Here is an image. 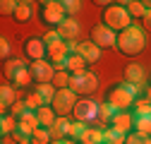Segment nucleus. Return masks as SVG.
I'll list each match as a JSON object with an SVG mask.
<instances>
[{"label": "nucleus", "instance_id": "1", "mask_svg": "<svg viewBox=\"0 0 151 144\" xmlns=\"http://www.w3.org/2000/svg\"><path fill=\"white\" fill-rule=\"evenodd\" d=\"M137 96V86H132V84H115L113 89H108V94H106V103L113 108L115 113H122V111H129V106H134V99Z\"/></svg>", "mask_w": 151, "mask_h": 144}, {"label": "nucleus", "instance_id": "2", "mask_svg": "<svg viewBox=\"0 0 151 144\" xmlns=\"http://www.w3.org/2000/svg\"><path fill=\"white\" fill-rule=\"evenodd\" d=\"M144 46H146V36L137 24H132L129 29L118 34V50L122 55H137L144 50Z\"/></svg>", "mask_w": 151, "mask_h": 144}, {"label": "nucleus", "instance_id": "3", "mask_svg": "<svg viewBox=\"0 0 151 144\" xmlns=\"http://www.w3.org/2000/svg\"><path fill=\"white\" fill-rule=\"evenodd\" d=\"M103 24L108 29H113V31L120 34V31H125V29L132 27V17L125 10V5H110V7L103 10Z\"/></svg>", "mask_w": 151, "mask_h": 144}, {"label": "nucleus", "instance_id": "4", "mask_svg": "<svg viewBox=\"0 0 151 144\" xmlns=\"http://www.w3.org/2000/svg\"><path fill=\"white\" fill-rule=\"evenodd\" d=\"M72 55V48H70V43L67 41H55V43H50L48 46V53H46V60L55 67V72H63L65 70V63H67V58Z\"/></svg>", "mask_w": 151, "mask_h": 144}, {"label": "nucleus", "instance_id": "5", "mask_svg": "<svg viewBox=\"0 0 151 144\" xmlns=\"http://www.w3.org/2000/svg\"><path fill=\"white\" fill-rule=\"evenodd\" d=\"M53 111L58 113V118H65L70 111H74V106H77V94L72 91V89H60V91H55V99H53Z\"/></svg>", "mask_w": 151, "mask_h": 144}, {"label": "nucleus", "instance_id": "6", "mask_svg": "<svg viewBox=\"0 0 151 144\" xmlns=\"http://www.w3.org/2000/svg\"><path fill=\"white\" fill-rule=\"evenodd\" d=\"M41 19L46 24H55V29H58L63 22H65V7L63 3H58V0H48V3H41Z\"/></svg>", "mask_w": 151, "mask_h": 144}, {"label": "nucleus", "instance_id": "7", "mask_svg": "<svg viewBox=\"0 0 151 144\" xmlns=\"http://www.w3.org/2000/svg\"><path fill=\"white\" fill-rule=\"evenodd\" d=\"M99 106L101 103H96L93 99H82V101H77V106H74V120H79V122H84V125H89V120H96L99 118Z\"/></svg>", "mask_w": 151, "mask_h": 144}, {"label": "nucleus", "instance_id": "8", "mask_svg": "<svg viewBox=\"0 0 151 144\" xmlns=\"http://www.w3.org/2000/svg\"><path fill=\"white\" fill-rule=\"evenodd\" d=\"M91 43H96L99 48H110V46H118V34L108 29L106 24H96L91 29Z\"/></svg>", "mask_w": 151, "mask_h": 144}, {"label": "nucleus", "instance_id": "9", "mask_svg": "<svg viewBox=\"0 0 151 144\" xmlns=\"http://www.w3.org/2000/svg\"><path fill=\"white\" fill-rule=\"evenodd\" d=\"M99 86V77L93 72H84V75H72L70 89L74 94H91L93 89Z\"/></svg>", "mask_w": 151, "mask_h": 144}, {"label": "nucleus", "instance_id": "10", "mask_svg": "<svg viewBox=\"0 0 151 144\" xmlns=\"http://www.w3.org/2000/svg\"><path fill=\"white\" fill-rule=\"evenodd\" d=\"M24 53H27V58L34 60V63L46 60L48 43H46L43 39H39V36H31V39H27V43H24Z\"/></svg>", "mask_w": 151, "mask_h": 144}, {"label": "nucleus", "instance_id": "11", "mask_svg": "<svg viewBox=\"0 0 151 144\" xmlns=\"http://www.w3.org/2000/svg\"><path fill=\"white\" fill-rule=\"evenodd\" d=\"M31 75H34V82L36 84H50L53 77H55V67L48 63V60H39V63H31Z\"/></svg>", "mask_w": 151, "mask_h": 144}, {"label": "nucleus", "instance_id": "12", "mask_svg": "<svg viewBox=\"0 0 151 144\" xmlns=\"http://www.w3.org/2000/svg\"><path fill=\"white\" fill-rule=\"evenodd\" d=\"M110 127L113 130H118L120 135H129V132H134V113H129V111H122V113H115L110 120Z\"/></svg>", "mask_w": 151, "mask_h": 144}, {"label": "nucleus", "instance_id": "13", "mask_svg": "<svg viewBox=\"0 0 151 144\" xmlns=\"http://www.w3.org/2000/svg\"><path fill=\"white\" fill-rule=\"evenodd\" d=\"M39 127H41V125H39V118H36L34 111H27L19 120H17V132H19L22 137H27V139H29L36 130H39Z\"/></svg>", "mask_w": 151, "mask_h": 144}, {"label": "nucleus", "instance_id": "14", "mask_svg": "<svg viewBox=\"0 0 151 144\" xmlns=\"http://www.w3.org/2000/svg\"><path fill=\"white\" fill-rule=\"evenodd\" d=\"M125 84H132V86H137V89L144 84V70L137 63H129L125 67Z\"/></svg>", "mask_w": 151, "mask_h": 144}, {"label": "nucleus", "instance_id": "15", "mask_svg": "<svg viewBox=\"0 0 151 144\" xmlns=\"http://www.w3.org/2000/svg\"><path fill=\"white\" fill-rule=\"evenodd\" d=\"M36 118H39V125L46 130H53V125L58 122V113L53 111V106H41L36 111Z\"/></svg>", "mask_w": 151, "mask_h": 144}, {"label": "nucleus", "instance_id": "16", "mask_svg": "<svg viewBox=\"0 0 151 144\" xmlns=\"http://www.w3.org/2000/svg\"><path fill=\"white\" fill-rule=\"evenodd\" d=\"M79 55L86 60V63H99L101 60V48L96 46V43H91V41H84V43H79Z\"/></svg>", "mask_w": 151, "mask_h": 144}, {"label": "nucleus", "instance_id": "17", "mask_svg": "<svg viewBox=\"0 0 151 144\" xmlns=\"http://www.w3.org/2000/svg\"><path fill=\"white\" fill-rule=\"evenodd\" d=\"M58 34L63 41H74V36L79 34V24L72 19V17H65V22L58 27Z\"/></svg>", "mask_w": 151, "mask_h": 144}, {"label": "nucleus", "instance_id": "18", "mask_svg": "<svg viewBox=\"0 0 151 144\" xmlns=\"http://www.w3.org/2000/svg\"><path fill=\"white\" fill-rule=\"evenodd\" d=\"M65 70L70 72V75H84L86 72V60L79 55V53H72V55L67 58V63H65Z\"/></svg>", "mask_w": 151, "mask_h": 144}, {"label": "nucleus", "instance_id": "19", "mask_svg": "<svg viewBox=\"0 0 151 144\" xmlns=\"http://www.w3.org/2000/svg\"><path fill=\"white\" fill-rule=\"evenodd\" d=\"M17 103V94H14V84H3L0 86V106L5 108H12Z\"/></svg>", "mask_w": 151, "mask_h": 144}, {"label": "nucleus", "instance_id": "20", "mask_svg": "<svg viewBox=\"0 0 151 144\" xmlns=\"http://www.w3.org/2000/svg\"><path fill=\"white\" fill-rule=\"evenodd\" d=\"M24 67H29V65H27L24 60H19V58H10V60L5 63V77H7L10 82H12V79L17 77V72H22Z\"/></svg>", "mask_w": 151, "mask_h": 144}, {"label": "nucleus", "instance_id": "21", "mask_svg": "<svg viewBox=\"0 0 151 144\" xmlns=\"http://www.w3.org/2000/svg\"><path fill=\"white\" fill-rule=\"evenodd\" d=\"M103 142V130L99 127H86V132L79 137V144H101Z\"/></svg>", "mask_w": 151, "mask_h": 144}, {"label": "nucleus", "instance_id": "22", "mask_svg": "<svg viewBox=\"0 0 151 144\" xmlns=\"http://www.w3.org/2000/svg\"><path fill=\"white\" fill-rule=\"evenodd\" d=\"M134 132L151 137V115H139V118L134 115Z\"/></svg>", "mask_w": 151, "mask_h": 144}, {"label": "nucleus", "instance_id": "23", "mask_svg": "<svg viewBox=\"0 0 151 144\" xmlns=\"http://www.w3.org/2000/svg\"><path fill=\"white\" fill-rule=\"evenodd\" d=\"M34 91L43 99V103H46V106H50V103H53V99H55V86H53V84H36Z\"/></svg>", "mask_w": 151, "mask_h": 144}, {"label": "nucleus", "instance_id": "24", "mask_svg": "<svg viewBox=\"0 0 151 144\" xmlns=\"http://www.w3.org/2000/svg\"><path fill=\"white\" fill-rule=\"evenodd\" d=\"M0 132H3V137H10L17 132V118L14 115H3L0 118Z\"/></svg>", "mask_w": 151, "mask_h": 144}, {"label": "nucleus", "instance_id": "25", "mask_svg": "<svg viewBox=\"0 0 151 144\" xmlns=\"http://www.w3.org/2000/svg\"><path fill=\"white\" fill-rule=\"evenodd\" d=\"M70 82H72V75L67 70H63V72H55V77H53V86H55V91H60V89H70Z\"/></svg>", "mask_w": 151, "mask_h": 144}, {"label": "nucleus", "instance_id": "26", "mask_svg": "<svg viewBox=\"0 0 151 144\" xmlns=\"http://www.w3.org/2000/svg\"><path fill=\"white\" fill-rule=\"evenodd\" d=\"M67 130H70V120L67 118H58V122L53 125L50 135H53V139H63V137H67Z\"/></svg>", "mask_w": 151, "mask_h": 144}, {"label": "nucleus", "instance_id": "27", "mask_svg": "<svg viewBox=\"0 0 151 144\" xmlns=\"http://www.w3.org/2000/svg\"><path fill=\"white\" fill-rule=\"evenodd\" d=\"M86 127H89V125H84V122H79V120H72V122H70V130H67V139H77V142H79V137L86 132Z\"/></svg>", "mask_w": 151, "mask_h": 144}, {"label": "nucleus", "instance_id": "28", "mask_svg": "<svg viewBox=\"0 0 151 144\" xmlns=\"http://www.w3.org/2000/svg\"><path fill=\"white\" fill-rule=\"evenodd\" d=\"M122 5L129 12V17H144L146 14V7H144V3H139V0H129V3H122Z\"/></svg>", "mask_w": 151, "mask_h": 144}, {"label": "nucleus", "instance_id": "29", "mask_svg": "<svg viewBox=\"0 0 151 144\" xmlns=\"http://www.w3.org/2000/svg\"><path fill=\"white\" fill-rule=\"evenodd\" d=\"M31 144H50V139H53V135H50V130H46V127H39L31 137Z\"/></svg>", "mask_w": 151, "mask_h": 144}, {"label": "nucleus", "instance_id": "30", "mask_svg": "<svg viewBox=\"0 0 151 144\" xmlns=\"http://www.w3.org/2000/svg\"><path fill=\"white\" fill-rule=\"evenodd\" d=\"M103 142H108V144H125L127 142V135H120L118 130H103Z\"/></svg>", "mask_w": 151, "mask_h": 144}, {"label": "nucleus", "instance_id": "31", "mask_svg": "<svg viewBox=\"0 0 151 144\" xmlns=\"http://www.w3.org/2000/svg\"><path fill=\"white\" fill-rule=\"evenodd\" d=\"M31 12H34V5L31 3H19V5H17V12H14V19L17 22H27L29 17H31Z\"/></svg>", "mask_w": 151, "mask_h": 144}, {"label": "nucleus", "instance_id": "32", "mask_svg": "<svg viewBox=\"0 0 151 144\" xmlns=\"http://www.w3.org/2000/svg\"><path fill=\"white\" fill-rule=\"evenodd\" d=\"M31 79H34V75H31V67H24L22 72H17V77H14L12 82H14V89H17V86H27Z\"/></svg>", "mask_w": 151, "mask_h": 144}, {"label": "nucleus", "instance_id": "33", "mask_svg": "<svg viewBox=\"0 0 151 144\" xmlns=\"http://www.w3.org/2000/svg\"><path fill=\"white\" fill-rule=\"evenodd\" d=\"M134 115L139 118V115H151V101L144 96V99H139V101H134Z\"/></svg>", "mask_w": 151, "mask_h": 144}, {"label": "nucleus", "instance_id": "34", "mask_svg": "<svg viewBox=\"0 0 151 144\" xmlns=\"http://www.w3.org/2000/svg\"><path fill=\"white\" fill-rule=\"evenodd\" d=\"M113 115H115V111H113V108L103 101V103L99 106V118H96V120H99V122H110V120H113Z\"/></svg>", "mask_w": 151, "mask_h": 144}, {"label": "nucleus", "instance_id": "35", "mask_svg": "<svg viewBox=\"0 0 151 144\" xmlns=\"http://www.w3.org/2000/svg\"><path fill=\"white\" fill-rule=\"evenodd\" d=\"M24 103H27V108H29V111H34V113L39 111L41 106H46V103H43V99H41L39 94H36V91H34V94H29V96L24 99Z\"/></svg>", "mask_w": 151, "mask_h": 144}, {"label": "nucleus", "instance_id": "36", "mask_svg": "<svg viewBox=\"0 0 151 144\" xmlns=\"http://www.w3.org/2000/svg\"><path fill=\"white\" fill-rule=\"evenodd\" d=\"M17 5H19V3H14V0H3V3H0V12H3V14H12V17H14Z\"/></svg>", "mask_w": 151, "mask_h": 144}, {"label": "nucleus", "instance_id": "37", "mask_svg": "<svg viewBox=\"0 0 151 144\" xmlns=\"http://www.w3.org/2000/svg\"><path fill=\"white\" fill-rule=\"evenodd\" d=\"M27 111H29V108H27V103H24V101H17V103H14L12 108H10V115H14L17 120H19V118H22V115H24Z\"/></svg>", "mask_w": 151, "mask_h": 144}, {"label": "nucleus", "instance_id": "38", "mask_svg": "<svg viewBox=\"0 0 151 144\" xmlns=\"http://www.w3.org/2000/svg\"><path fill=\"white\" fill-rule=\"evenodd\" d=\"M125 144H151V139H149V137H144V135H137V132H129Z\"/></svg>", "mask_w": 151, "mask_h": 144}, {"label": "nucleus", "instance_id": "39", "mask_svg": "<svg viewBox=\"0 0 151 144\" xmlns=\"http://www.w3.org/2000/svg\"><path fill=\"white\" fill-rule=\"evenodd\" d=\"M79 0H63V7H65V14H74V12H77L79 10Z\"/></svg>", "mask_w": 151, "mask_h": 144}, {"label": "nucleus", "instance_id": "40", "mask_svg": "<svg viewBox=\"0 0 151 144\" xmlns=\"http://www.w3.org/2000/svg\"><path fill=\"white\" fill-rule=\"evenodd\" d=\"M0 55H3V60H5V63L10 60V41H7V39L0 41Z\"/></svg>", "mask_w": 151, "mask_h": 144}, {"label": "nucleus", "instance_id": "41", "mask_svg": "<svg viewBox=\"0 0 151 144\" xmlns=\"http://www.w3.org/2000/svg\"><path fill=\"white\" fill-rule=\"evenodd\" d=\"M43 41L50 46V43H55V41H60V34H58V29H50L46 36H43Z\"/></svg>", "mask_w": 151, "mask_h": 144}, {"label": "nucleus", "instance_id": "42", "mask_svg": "<svg viewBox=\"0 0 151 144\" xmlns=\"http://www.w3.org/2000/svg\"><path fill=\"white\" fill-rule=\"evenodd\" d=\"M142 24H144V29L151 31V10H146V14L142 17Z\"/></svg>", "mask_w": 151, "mask_h": 144}, {"label": "nucleus", "instance_id": "43", "mask_svg": "<svg viewBox=\"0 0 151 144\" xmlns=\"http://www.w3.org/2000/svg\"><path fill=\"white\" fill-rule=\"evenodd\" d=\"M60 144H77V142H74V139H67V137H65V139H60Z\"/></svg>", "mask_w": 151, "mask_h": 144}, {"label": "nucleus", "instance_id": "44", "mask_svg": "<svg viewBox=\"0 0 151 144\" xmlns=\"http://www.w3.org/2000/svg\"><path fill=\"white\" fill-rule=\"evenodd\" d=\"M17 144H31V139H19Z\"/></svg>", "mask_w": 151, "mask_h": 144}, {"label": "nucleus", "instance_id": "45", "mask_svg": "<svg viewBox=\"0 0 151 144\" xmlns=\"http://www.w3.org/2000/svg\"><path fill=\"white\" fill-rule=\"evenodd\" d=\"M146 99L151 101V84H149V91H146Z\"/></svg>", "mask_w": 151, "mask_h": 144}, {"label": "nucleus", "instance_id": "46", "mask_svg": "<svg viewBox=\"0 0 151 144\" xmlns=\"http://www.w3.org/2000/svg\"><path fill=\"white\" fill-rule=\"evenodd\" d=\"M50 144H60V139H53V142H50Z\"/></svg>", "mask_w": 151, "mask_h": 144}, {"label": "nucleus", "instance_id": "47", "mask_svg": "<svg viewBox=\"0 0 151 144\" xmlns=\"http://www.w3.org/2000/svg\"><path fill=\"white\" fill-rule=\"evenodd\" d=\"M149 82H151V75H149Z\"/></svg>", "mask_w": 151, "mask_h": 144}, {"label": "nucleus", "instance_id": "48", "mask_svg": "<svg viewBox=\"0 0 151 144\" xmlns=\"http://www.w3.org/2000/svg\"><path fill=\"white\" fill-rule=\"evenodd\" d=\"M101 144H108V142H101Z\"/></svg>", "mask_w": 151, "mask_h": 144}]
</instances>
